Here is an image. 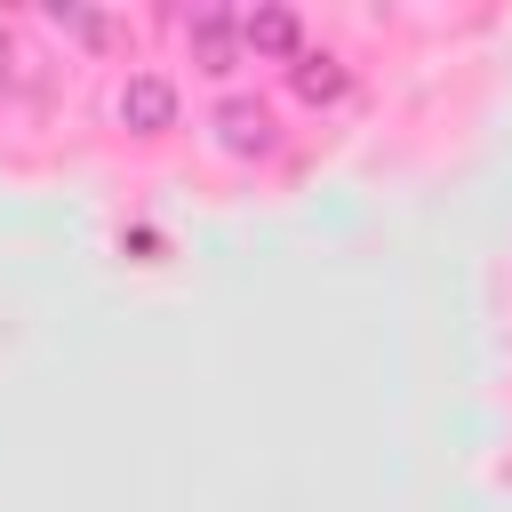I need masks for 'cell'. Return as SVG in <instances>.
<instances>
[{
	"mask_svg": "<svg viewBox=\"0 0 512 512\" xmlns=\"http://www.w3.org/2000/svg\"><path fill=\"white\" fill-rule=\"evenodd\" d=\"M240 32H248V48H256V56H296V40H304V24H296L288 8H256Z\"/></svg>",
	"mask_w": 512,
	"mask_h": 512,
	"instance_id": "cell-3",
	"label": "cell"
},
{
	"mask_svg": "<svg viewBox=\"0 0 512 512\" xmlns=\"http://www.w3.org/2000/svg\"><path fill=\"white\" fill-rule=\"evenodd\" d=\"M120 120H128L136 136L176 128V80H168V72H128V88H120Z\"/></svg>",
	"mask_w": 512,
	"mask_h": 512,
	"instance_id": "cell-1",
	"label": "cell"
},
{
	"mask_svg": "<svg viewBox=\"0 0 512 512\" xmlns=\"http://www.w3.org/2000/svg\"><path fill=\"white\" fill-rule=\"evenodd\" d=\"M216 128H224V152H272V104H256V96H224L216 104Z\"/></svg>",
	"mask_w": 512,
	"mask_h": 512,
	"instance_id": "cell-2",
	"label": "cell"
}]
</instances>
